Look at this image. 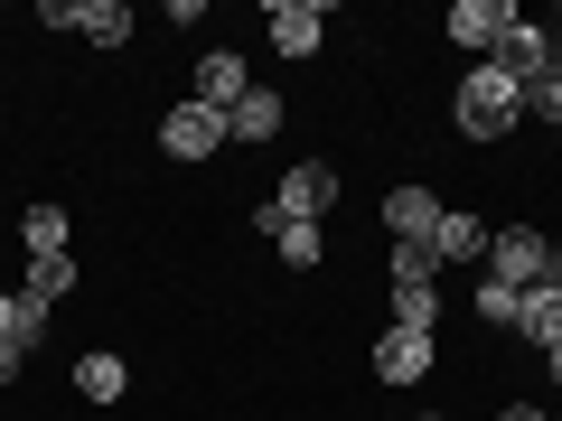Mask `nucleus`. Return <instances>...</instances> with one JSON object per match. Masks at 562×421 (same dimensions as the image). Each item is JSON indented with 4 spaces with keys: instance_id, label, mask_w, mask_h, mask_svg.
<instances>
[{
    "instance_id": "a211bd4d",
    "label": "nucleus",
    "mask_w": 562,
    "mask_h": 421,
    "mask_svg": "<svg viewBox=\"0 0 562 421\" xmlns=\"http://www.w3.org/2000/svg\"><path fill=\"white\" fill-rule=\"evenodd\" d=\"M20 243H29V262H38V253H66V206H29V216H20Z\"/></svg>"
},
{
    "instance_id": "0eeeda50",
    "label": "nucleus",
    "mask_w": 562,
    "mask_h": 421,
    "mask_svg": "<svg viewBox=\"0 0 562 421\" xmlns=\"http://www.w3.org/2000/svg\"><path fill=\"white\" fill-rule=\"evenodd\" d=\"M506 20H516V10H506V0H450V47H469V57H497V38H506Z\"/></svg>"
},
{
    "instance_id": "6e6552de",
    "label": "nucleus",
    "mask_w": 562,
    "mask_h": 421,
    "mask_svg": "<svg viewBox=\"0 0 562 421\" xmlns=\"http://www.w3.org/2000/svg\"><path fill=\"white\" fill-rule=\"evenodd\" d=\"M441 216H450V206L431 197V187H394V197H384V235H394V243H431Z\"/></svg>"
},
{
    "instance_id": "b1692460",
    "label": "nucleus",
    "mask_w": 562,
    "mask_h": 421,
    "mask_svg": "<svg viewBox=\"0 0 562 421\" xmlns=\"http://www.w3.org/2000/svg\"><path fill=\"white\" fill-rule=\"evenodd\" d=\"M20 356H29V346H0V384H10V375H20Z\"/></svg>"
},
{
    "instance_id": "9d476101",
    "label": "nucleus",
    "mask_w": 562,
    "mask_h": 421,
    "mask_svg": "<svg viewBox=\"0 0 562 421\" xmlns=\"http://www.w3.org/2000/svg\"><path fill=\"white\" fill-rule=\"evenodd\" d=\"M375 375L384 384H422L431 375V338H422V328H384L375 338Z\"/></svg>"
},
{
    "instance_id": "2eb2a0df",
    "label": "nucleus",
    "mask_w": 562,
    "mask_h": 421,
    "mask_svg": "<svg viewBox=\"0 0 562 421\" xmlns=\"http://www.w3.org/2000/svg\"><path fill=\"white\" fill-rule=\"evenodd\" d=\"M431 253H441V262H487V225L450 206V216H441V235H431Z\"/></svg>"
},
{
    "instance_id": "1a4fd4ad",
    "label": "nucleus",
    "mask_w": 562,
    "mask_h": 421,
    "mask_svg": "<svg viewBox=\"0 0 562 421\" xmlns=\"http://www.w3.org/2000/svg\"><path fill=\"white\" fill-rule=\"evenodd\" d=\"M244 94H254L244 57H235V47H206V57H198V103H206V113H235Z\"/></svg>"
},
{
    "instance_id": "5701e85b",
    "label": "nucleus",
    "mask_w": 562,
    "mask_h": 421,
    "mask_svg": "<svg viewBox=\"0 0 562 421\" xmlns=\"http://www.w3.org/2000/svg\"><path fill=\"white\" fill-rule=\"evenodd\" d=\"M516 300H525V291H506V281H479V319H497V328H516Z\"/></svg>"
},
{
    "instance_id": "7ed1b4c3",
    "label": "nucleus",
    "mask_w": 562,
    "mask_h": 421,
    "mask_svg": "<svg viewBox=\"0 0 562 421\" xmlns=\"http://www.w3.org/2000/svg\"><path fill=\"white\" fill-rule=\"evenodd\" d=\"M160 150H169V160H216V150H225V113H206V103H169V113H160Z\"/></svg>"
},
{
    "instance_id": "6ab92c4d",
    "label": "nucleus",
    "mask_w": 562,
    "mask_h": 421,
    "mask_svg": "<svg viewBox=\"0 0 562 421\" xmlns=\"http://www.w3.org/2000/svg\"><path fill=\"white\" fill-rule=\"evenodd\" d=\"M441 281V253L431 243H394V291H431Z\"/></svg>"
},
{
    "instance_id": "4be33fe9",
    "label": "nucleus",
    "mask_w": 562,
    "mask_h": 421,
    "mask_svg": "<svg viewBox=\"0 0 562 421\" xmlns=\"http://www.w3.org/2000/svg\"><path fill=\"white\" fill-rule=\"evenodd\" d=\"M394 328H422L431 338L441 328V291H394Z\"/></svg>"
},
{
    "instance_id": "9b49d317",
    "label": "nucleus",
    "mask_w": 562,
    "mask_h": 421,
    "mask_svg": "<svg viewBox=\"0 0 562 421\" xmlns=\"http://www.w3.org/2000/svg\"><path fill=\"white\" fill-rule=\"evenodd\" d=\"M487 66H506L516 84H535L543 66H553V38H543V29H525V20H506V38H497V57H487Z\"/></svg>"
},
{
    "instance_id": "a878e982",
    "label": "nucleus",
    "mask_w": 562,
    "mask_h": 421,
    "mask_svg": "<svg viewBox=\"0 0 562 421\" xmlns=\"http://www.w3.org/2000/svg\"><path fill=\"white\" fill-rule=\"evenodd\" d=\"M543 365H553V384H562V346H553V356H543Z\"/></svg>"
},
{
    "instance_id": "f3484780",
    "label": "nucleus",
    "mask_w": 562,
    "mask_h": 421,
    "mask_svg": "<svg viewBox=\"0 0 562 421\" xmlns=\"http://www.w3.org/2000/svg\"><path fill=\"white\" fill-rule=\"evenodd\" d=\"M20 291H29L38 309H57L66 291H76V253H38V262H29V281H20Z\"/></svg>"
},
{
    "instance_id": "bb28decb",
    "label": "nucleus",
    "mask_w": 562,
    "mask_h": 421,
    "mask_svg": "<svg viewBox=\"0 0 562 421\" xmlns=\"http://www.w3.org/2000/svg\"><path fill=\"white\" fill-rule=\"evenodd\" d=\"M422 421H441V412H422Z\"/></svg>"
},
{
    "instance_id": "f03ea898",
    "label": "nucleus",
    "mask_w": 562,
    "mask_h": 421,
    "mask_svg": "<svg viewBox=\"0 0 562 421\" xmlns=\"http://www.w3.org/2000/svg\"><path fill=\"white\" fill-rule=\"evenodd\" d=\"M543 262H553V243H543L535 225H487V281H506V291H535Z\"/></svg>"
},
{
    "instance_id": "ddd939ff",
    "label": "nucleus",
    "mask_w": 562,
    "mask_h": 421,
    "mask_svg": "<svg viewBox=\"0 0 562 421\" xmlns=\"http://www.w3.org/2000/svg\"><path fill=\"white\" fill-rule=\"evenodd\" d=\"M76 394H85V402H122V394H132V365L94 346V356H76Z\"/></svg>"
},
{
    "instance_id": "412c9836",
    "label": "nucleus",
    "mask_w": 562,
    "mask_h": 421,
    "mask_svg": "<svg viewBox=\"0 0 562 421\" xmlns=\"http://www.w3.org/2000/svg\"><path fill=\"white\" fill-rule=\"evenodd\" d=\"M272 243H281V262H291V272H310V262L328 253V243H319V225H272Z\"/></svg>"
},
{
    "instance_id": "423d86ee",
    "label": "nucleus",
    "mask_w": 562,
    "mask_h": 421,
    "mask_svg": "<svg viewBox=\"0 0 562 421\" xmlns=\"http://www.w3.org/2000/svg\"><path fill=\"white\" fill-rule=\"evenodd\" d=\"M47 29H85L94 47H122L132 38V10L122 0H47Z\"/></svg>"
},
{
    "instance_id": "f8f14e48",
    "label": "nucleus",
    "mask_w": 562,
    "mask_h": 421,
    "mask_svg": "<svg viewBox=\"0 0 562 421\" xmlns=\"http://www.w3.org/2000/svg\"><path fill=\"white\" fill-rule=\"evenodd\" d=\"M516 338H535L543 356L562 346V291H553V281H535V291L516 300Z\"/></svg>"
},
{
    "instance_id": "c85d7f7f",
    "label": "nucleus",
    "mask_w": 562,
    "mask_h": 421,
    "mask_svg": "<svg viewBox=\"0 0 562 421\" xmlns=\"http://www.w3.org/2000/svg\"><path fill=\"white\" fill-rule=\"evenodd\" d=\"M553 57H562V47H553Z\"/></svg>"
},
{
    "instance_id": "dca6fc26",
    "label": "nucleus",
    "mask_w": 562,
    "mask_h": 421,
    "mask_svg": "<svg viewBox=\"0 0 562 421\" xmlns=\"http://www.w3.org/2000/svg\"><path fill=\"white\" fill-rule=\"evenodd\" d=\"M272 132H281V94H262V84H254V94L225 113V140H272Z\"/></svg>"
},
{
    "instance_id": "f257e3e1",
    "label": "nucleus",
    "mask_w": 562,
    "mask_h": 421,
    "mask_svg": "<svg viewBox=\"0 0 562 421\" xmlns=\"http://www.w3.org/2000/svg\"><path fill=\"white\" fill-rule=\"evenodd\" d=\"M525 122V84L506 76V66H469L460 76V132L469 140H506Z\"/></svg>"
},
{
    "instance_id": "4468645a",
    "label": "nucleus",
    "mask_w": 562,
    "mask_h": 421,
    "mask_svg": "<svg viewBox=\"0 0 562 421\" xmlns=\"http://www.w3.org/2000/svg\"><path fill=\"white\" fill-rule=\"evenodd\" d=\"M47 319H57V309H38L29 291H0V346H38Z\"/></svg>"
},
{
    "instance_id": "cd10ccee",
    "label": "nucleus",
    "mask_w": 562,
    "mask_h": 421,
    "mask_svg": "<svg viewBox=\"0 0 562 421\" xmlns=\"http://www.w3.org/2000/svg\"><path fill=\"white\" fill-rule=\"evenodd\" d=\"M543 421H562V412H543Z\"/></svg>"
},
{
    "instance_id": "aec40b11",
    "label": "nucleus",
    "mask_w": 562,
    "mask_h": 421,
    "mask_svg": "<svg viewBox=\"0 0 562 421\" xmlns=\"http://www.w3.org/2000/svg\"><path fill=\"white\" fill-rule=\"evenodd\" d=\"M525 122H562V57L543 66L535 84H525Z\"/></svg>"
},
{
    "instance_id": "20e7f679",
    "label": "nucleus",
    "mask_w": 562,
    "mask_h": 421,
    "mask_svg": "<svg viewBox=\"0 0 562 421\" xmlns=\"http://www.w3.org/2000/svg\"><path fill=\"white\" fill-rule=\"evenodd\" d=\"M328 206H338V169H328V160H301V169H291V179H281L272 216H281V225H319Z\"/></svg>"
},
{
    "instance_id": "39448f33",
    "label": "nucleus",
    "mask_w": 562,
    "mask_h": 421,
    "mask_svg": "<svg viewBox=\"0 0 562 421\" xmlns=\"http://www.w3.org/2000/svg\"><path fill=\"white\" fill-rule=\"evenodd\" d=\"M262 38H272L281 57H319L328 10H319V0H272V10H262Z\"/></svg>"
},
{
    "instance_id": "393cba45",
    "label": "nucleus",
    "mask_w": 562,
    "mask_h": 421,
    "mask_svg": "<svg viewBox=\"0 0 562 421\" xmlns=\"http://www.w3.org/2000/svg\"><path fill=\"white\" fill-rule=\"evenodd\" d=\"M506 421H543V412H535V402H506Z\"/></svg>"
}]
</instances>
